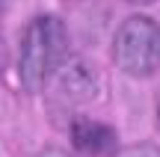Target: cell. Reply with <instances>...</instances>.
Returning a JSON list of instances; mask_svg holds the SVG:
<instances>
[{
    "instance_id": "cell-5",
    "label": "cell",
    "mask_w": 160,
    "mask_h": 157,
    "mask_svg": "<svg viewBox=\"0 0 160 157\" xmlns=\"http://www.w3.org/2000/svg\"><path fill=\"white\" fill-rule=\"evenodd\" d=\"M36 157H68L65 151H59V148H45V151H39Z\"/></svg>"
},
{
    "instance_id": "cell-2",
    "label": "cell",
    "mask_w": 160,
    "mask_h": 157,
    "mask_svg": "<svg viewBox=\"0 0 160 157\" xmlns=\"http://www.w3.org/2000/svg\"><path fill=\"white\" fill-rule=\"evenodd\" d=\"M113 59L131 77L154 74L160 68V24L145 15L128 18L113 39Z\"/></svg>"
},
{
    "instance_id": "cell-6",
    "label": "cell",
    "mask_w": 160,
    "mask_h": 157,
    "mask_svg": "<svg viewBox=\"0 0 160 157\" xmlns=\"http://www.w3.org/2000/svg\"><path fill=\"white\" fill-rule=\"evenodd\" d=\"M128 3H154V0H128Z\"/></svg>"
},
{
    "instance_id": "cell-4",
    "label": "cell",
    "mask_w": 160,
    "mask_h": 157,
    "mask_svg": "<svg viewBox=\"0 0 160 157\" xmlns=\"http://www.w3.org/2000/svg\"><path fill=\"white\" fill-rule=\"evenodd\" d=\"M119 157H160V148L157 145H133V148H128V151H122Z\"/></svg>"
},
{
    "instance_id": "cell-3",
    "label": "cell",
    "mask_w": 160,
    "mask_h": 157,
    "mask_svg": "<svg viewBox=\"0 0 160 157\" xmlns=\"http://www.w3.org/2000/svg\"><path fill=\"white\" fill-rule=\"evenodd\" d=\"M71 142H74L77 151H83L89 157H110L119 145V136L110 125L98 122V119L77 116L71 122Z\"/></svg>"
},
{
    "instance_id": "cell-1",
    "label": "cell",
    "mask_w": 160,
    "mask_h": 157,
    "mask_svg": "<svg viewBox=\"0 0 160 157\" xmlns=\"http://www.w3.org/2000/svg\"><path fill=\"white\" fill-rule=\"evenodd\" d=\"M68 59V33L57 15H39L27 24L21 39L18 71L30 92H39Z\"/></svg>"
},
{
    "instance_id": "cell-7",
    "label": "cell",
    "mask_w": 160,
    "mask_h": 157,
    "mask_svg": "<svg viewBox=\"0 0 160 157\" xmlns=\"http://www.w3.org/2000/svg\"><path fill=\"white\" fill-rule=\"evenodd\" d=\"M157 125H160V104H157Z\"/></svg>"
}]
</instances>
